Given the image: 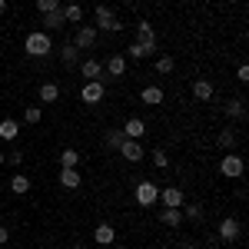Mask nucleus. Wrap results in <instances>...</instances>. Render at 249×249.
<instances>
[{
    "label": "nucleus",
    "mask_w": 249,
    "mask_h": 249,
    "mask_svg": "<svg viewBox=\"0 0 249 249\" xmlns=\"http://www.w3.org/2000/svg\"><path fill=\"white\" fill-rule=\"evenodd\" d=\"M23 50H27V57H50L53 53V37L47 34V30H34V34H27V40H23Z\"/></svg>",
    "instance_id": "nucleus-1"
},
{
    "label": "nucleus",
    "mask_w": 249,
    "mask_h": 249,
    "mask_svg": "<svg viewBox=\"0 0 249 249\" xmlns=\"http://www.w3.org/2000/svg\"><path fill=\"white\" fill-rule=\"evenodd\" d=\"M133 199H136V206H156L160 203V186H156L153 179H140L136 183V190H133Z\"/></svg>",
    "instance_id": "nucleus-2"
},
{
    "label": "nucleus",
    "mask_w": 249,
    "mask_h": 249,
    "mask_svg": "<svg viewBox=\"0 0 249 249\" xmlns=\"http://www.w3.org/2000/svg\"><path fill=\"white\" fill-rule=\"evenodd\" d=\"M219 173L226 176V179H239L243 173H246V163H243V156L239 153H226L219 160Z\"/></svg>",
    "instance_id": "nucleus-3"
},
{
    "label": "nucleus",
    "mask_w": 249,
    "mask_h": 249,
    "mask_svg": "<svg viewBox=\"0 0 249 249\" xmlns=\"http://www.w3.org/2000/svg\"><path fill=\"white\" fill-rule=\"evenodd\" d=\"M103 96H107V87H103V80H90V83H83V90H80V100H83L87 107H96Z\"/></svg>",
    "instance_id": "nucleus-4"
},
{
    "label": "nucleus",
    "mask_w": 249,
    "mask_h": 249,
    "mask_svg": "<svg viewBox=\"0 0 249 249\" xmlns=\"http://www.w3.org/2000/svg\"><path fill=\"white\" fill-rule=\"evenodd\" d=\"M116 153H123L126 163H140V160L146 156V150H143V143H140V140H126V136H123V143H120V150H116Z\"/></svg>",
    "instance_id": "nucleus-5"
},
{
    "label": "nucleus",
    "mask_w": 249,
    "mask_h": 249,
    "mask_svg": "<svg viewBox=\"0 0 249 249\" xmlns=\"http://www.w3.org/2000/svg\"><path fill=\"white\" fill-rule=\"evenodd\" d=\"M80 77H83V83H90V80H103L107 73H103V63L93 57H87V60H80Z\"/></svg>",
    "instance_id": "nucleus-6"
},
{
    "label": "nucleus",
    "mask_w": 249,
    "mask_h": 249,
    "mask_svg": "<svg viewBox=\"0 0 249 249\" xmlns=\"http://www.w3.org/2000/svg\"><path fill=\"white\" fill-rule=\"evenodd\" d=\"M103 73H107L110 80H120L123 73H126V57H123V53H110L107 63H103Z\"/></svg>",
    "instance_id": "nucleus-7"
},
{
    "label": "nucleus",
    "mask_w": 249,
    "mask_h": 249,
    "mask_svg": "<svg viewBox=\"0 0 249 249\" xmlns=\"http://www.w3.org/2000/svg\"><path fill=\"white\" fill-rule=\"evenodd\" d=\"M73 47H77V50H90V47H96V27L80 23V27H77V37H73Z\"/></svg>",
    "instance_id": "nucleus-8"
},
{
    "label": "nucleus",
    "mask_w": 249,
    "mask_h": 249,
    "mask_svg": "<svg viewBox=\"0 0 249 249\" xmlns=\"http://www.w3.org/2000/svg\"><path fill=\"white\" fill-rule=\"evenodd\" d=\"M153 53H156V43H140V40H133L123 57L126 60H146V57H153Z\"/></svg>",
    "instance_id": "nucleus-9"
},
{
    "label": "nucleus",
    "mask_w": 249,
    "mask_h": 249,
    "mask_svg": "<svg viewBox=\"0 0 249 249\" xmlns=\"http://www.w3.org/2000/svg\"><path fill=\"white\" fill-rule=\"evenodd\" d=\"M239 232H243V226H239V219H232V216H226V219L219 223V239H223V243H236Z\"/></svg>",
    "instance_id": "nucleus-10"
},
{
    "label": "nucleus",
    "mask_w": 249,
    "mask_h": 249,
    "mask_svg": "<svg viewBox=\"0 0 249 249\" xmlns=\"http://www.w3.org/2000/svg\"><path fill=\"white\" fill-rule=\"evenodd\" d=\"M160 203H163V206H176V210H179V206L186 203V196H183V190H179V186H163V190H160Z\"/></svg>",
    "instance_id": "nucleus-11"
},
{
    "label": "nucleus",
    "mask_w": 249,
    "mask_h": 249,
    "mask_svg": "<svg viewBox=\"0 0 249 249\" xmlns=\"http://www.w3.org/2000/svg\"><path fill=\"white\" fill-rule=\"evenodd\" d=\"M120 130H123V136H126V140H143V136H146V123H143L140 116H130Z\"/></svg>",
    "instance_id": "nucleus-12"
},
{
    "label": "nucleus",
    "mask_w": 249,
    "mask_h": 249,
    "mask_svg": "<svg viewBox=\"0 0 249 249\" xmlns=\"http://www.w3.org/2000/svg\"><path fill=\"white\" fill-rule=\"evenodd\" d=\"M93 239H96V246H113L116 243V230L110 226V223H96Z\"/></svg>",
    "instance_id": "nucleus-13"
},
{
    "label": "nucleus",
    "mask_w": 249,
    "mask_h": 249,
    "mask_svg": "<svg viewBox=\"0 0 249 249\" xmlns=\"http://www.w3.org/2000/svg\"><path fill=\"white\" fill-rule=\"evenodd\" d=\"M160 223L170 226V230H179V226H183V210H176V206H163V210H160Z\"/></svg>",
    "instance_id": "nucleus-14"
},
{
    "label": "nucleus",
    "mask_w": 249,
    "mask_h": 249,
    "mask_svg": "<svg viewBox=\"0 0 249 249\" xmlns=\"http://www.w3.org/2000/svg\"><path fill=\"white\" fill-rule=\"evenodd\" d=\"M193 96H196L199 103H210L213 96H216V87H213L210 80H196V83H193Z\"/></svg>",
    "instance_id": "nucleus-15"
},
{
    "label": "nucleus",
    "mask_w": 249,
    "mask_h": 249,
    "mask_svg": "<svg viewBox=\"0 0 249 249\" xmlns=\"http://www.w3.org/2000/svg\"><path fill=\"white\" fill-rule=\"evenodd\" d=\"M7 186H10V193H14V196H27V193H30V186H34V183H30V176H23V173H14V176H10V183H7Z\"/></svg>",
    "instance_id": "nucleus-16"
},
{
    "label": "nucleus",
    "mask_w": 249,
    "mask_h": 249,
    "mask_svg": "<svg viewBox=\"0 0 249 249\" xmlns=\"http://www.w3.org/2000/svg\"><path fill=\"white\" fill-rule=\"evenodd\" d=\"M163 96H166V93H163L156 83H150V87H143V90H140V100H143L146 107H160V103H163Z\"/></svg>",
    "instance_id": "nucleus-17"
},
{
    "label": "nucleus",
    "mask_w": 249,
    "mask_h": 249,
    "mask_svg": "<svg viewBox=\"0 0 249 249\" xmlns=\"http://www.w3.org/2000/svg\"><path fill=\"white\" fill-rule=\"evenodd\" d=\"M93 17H96V30H107V27H110V20H113L116 14H113V7H107V3H96Z\"/></svg>",
    "instance_id": "nucleus-18"
},
{
    "label": "nucleus",
    "mask_w": 249,
    "mask_h": 249,
    "mask_svg": "<svg viewBox=\"0 0 249 249\" xmlns=\"http://www.w3.org/2000/svg\"><path fill=\"white\" fill-rule=\"evenodd\" d=\"M226 120L243 123V120H246V103H243V100H230V103H226Z\"/></svg>",
    "instance_id": "nucleus-19"
},
{
    "label": "nucleus",
    "mask_w": 249,
    "mask_h": 249,
    "mask_svg": "<svg viewBox=\"0 0 249 249\" xmlns=\"http://www.w3.org/2000/svg\"><path fill=\"white\" fill-rule=\"evenodd\" d=\"M17 133H20V123H17V120H10V116H7V120H0V140L14 143Z\"/></svg>",
    "instance_id": "nucleus-20"
},
{
    "label": "nucleus",
    "mask_w": 249,
    "mask_h": 249,
    "mask_svg": "<svg viewBox=\"0 0 249 249\" xmlns=\"http://www.w3.org/2000/svg\"><path fill=\"white\" fill-rule=\"evenodd\" d=\"M136 40H140V43H156V30H153L150 20H140V23H136Z\"/></svg>",
    "instance_id": "nucleus-21"
},
{
    "label": "nucleus",
    "mask_w": 249,
    "mask_h": 249,
    "mask_svg": "<svg viewBox=\"0 0 249 249\" xmlns=\"http://www.w3.org/2000/svg\"><path fill=\"white\" fill-rule=\"evenodd\" d=\"M60 63H63V67H77L80 63V50L73 43H63V47H60Z\"/></svg>",
    "instance_id": "nucleus-22"
},
{
    "label": "nucleus",
    "mask_w": 249,
    "mask_h": 249,
    "mask_svg": "<svg viewBox=\"0 0 249 249\" xmlns=\"http://www.w3.org/2000/svg\"><path fill=\"white\" fill-rule=\"evenodd\" d=\"M40 100H43V103H57L60 100V87L53 80H43V83H40Z\"/></svg>",
    "instance_id": "nucleus-23"
},
{
    "label": "nucleus",
    "mask_w": 249,
    "mask_h": 249,
    "mask_svg": "<svg viewBox=\"0 0 249 249\" xmlns=\"http://www.w3.org/2000/svg\"><path fill=\"white\" fill-rule=\"evenodd\" d=\"M80 183H83L80 170H60V186H63V190H77Z\"/></svg>",
    "instance_id": "nucleus-24"
},
{
    "label": "nucleus",
    "mask_w": 249,
    "mask_h": 249,
    "mask_svg": "<svg viewBox=\"0 0 249 249\" xmlns=\"http://www.w3.org/2000/svg\"><path fill=\"white\" fill-rule=\"evenodd\" d=\"M77 166H80V153L73 146H67V150L60 153V170H77Z\"/></svg>",
    "instance_id": "nucleus-25"
},
{
    "label": "nucleus",
    "mask_w": 249,
    "mask_h": 249,
    "mask_svg": "<svg viewBox=\"0 0 249 249\" xmlns=\"http://www.w3.org/2000/svg\"><path fill=\"white\" fill-rule=\"evenodd\" d=\"M63 23H67V20H63V14H60V10H53V14H43V30H47V34H57Z\"/></svg>",
    "instance_id": "nucleus-26"
},
{
    "label": "nucleus",
    "mask_w": 249,
    "mask_h": 249,
    "mask_svg": "<svg viewBox=\"0 0 249 249\" xmlns=\"http://www.w3.org/2000/svg\"><path fill=\"white\" fill-rule=\"evenodd\" d=\"M153 70L160 73V77H170L173 70H176V60L166 57V53H160V57H156V63H153Z\"/></svg>",
    "instance_id": "nucleus-27"
},
{
    "label": "nucleus",
    "mask_w": 249,
    "mask_h": 249,
    "mask_svg": "<svg viewBox=\"0 0 249 249\" xmlns=\"http://www.w3.org/2000/svg\"><path fill=\"white\" fill-rule=\"evenodd\" d=\"M60 14H63V20H70V23H80L83 20V7L80 3H67V7H60Z\"/></svg>",
    "instance_id": "nucleus-28"
},
{
    "label": "nucleus",
    "mask_w": 249,
    "mask_h": 249,
    "mask_svg": "<svg viewBox=\"0 0 249 249\" xmlns=\"http://www.w3.org/2000/svg\"><path fill=\"white\" fill-rule=\"evenodd\" d=\"M236 143H239V133H236L232 126H226V130L219 133V146H223V150H230V153H232V146H236Z\"/></svg>",
    "instance_id": "nucleus-29"
},
{
    "label": "nucleus",
    "mask_w": 249,
    "mask_h": 249,
    "mask_svg": "<svg viewBox=\"0 0 249 249\" xmlns=\"http://www.w3.org/2000/svg\"><path fill=\"white\" fill-rule=\"evenodd\" d=\"M103 143H107V150H120V143H123V130H120V126H116V130H107Z\"/></svg>",
    "instance_id": "nucleus-30"
},
{
    "label": "nucleus",
    "mask_w": 249,
    "mask_h": 249,
    "mask_svg": "<svg viewBox=\"0 0 249 249\" xmlns=\"http://www.w3.org/2000/svg\"><path fill=\"white\" fill-rule=\"evenodd\" d=\"M179 210H183V219H190V223H203V206H186V203H183Z\"/></svg>",
    "instance_id": "nucleus-31"
},
{
    "label": "nucleus",
    "mask_w": 249,
    "mask_h": 249,
    "mask_svg": "<svg viewBox=\"0 0 249 249\" xmlns=\"http://www.w3.org/2000/svg\"><path fill=\"white\" fill-rule=\"evenodd\" d=\"M153 166L156 170H166V166H170V156H166V150H153Z\"/></svg>",
    "instance_id": "nucleus-32"
},
{
    "label": "nucleus",
    "mask_w": 249,
    "mask_h": 249,
    "mask_svg": "<svg viewBox=\"0 0 249 249\" xmlns=\"http://www.w3.org/2000/svg\"><path fill=\"white\" fill-rule=\"evenodd\" d=\"M37 10H40V17L53 14V10H60V0H37Z\"/></svg>",
    "instance_id": "nucleus-33"
},
{
    "label": "nucleus",
    "mask_w": 249,
    "mask_h": 249,
    "mask_svg": "<svg viewBox=\"0 0 249 249\" xmlns=\"http://www.w3.org/2000/svg\"><path fill=\"white\" fill-rule=\"evenodd\" d=\"M23 120H27V123H40V120H43V110H40V107H27V110H23Z\"/></svg>",
    "instance_id": "nucleus-34"
},
{
    "label": "nucleus",
    "mask_w": 249,
    "mask_h": 249,
    "mask_svg": "<svg viewBox=\"0 0 249 249\" xmlns=\"http://www.w3.org/2000/svg\"><path fill=\"white\" fill-rule=\"evenodd\" d=\"M236 80H239V83H249V63H239V70H236Z\"/></svg>",
    "instance_id": "nucleus-35"
},
{
    "label": "nucleus",
    "mask_w": 249,
    "mask_h": 249,
    "mask_svg": "<svg viewBox=\"0 0 249 249\" xmlns=\"http://www.w3.org/2000/svg\"><path fill=\"white\" fill-rule=\"evenodd\" d=\"M7 163H10V166H20V163H23V153H17V150L7 153Z\"/></svg>",
    "instance_id": "nucleus-36"
},
{
    "label": "nucleus",
    "mask_w": 249,
    "mask_h": 249,
    "mask_svg": "<svg viewBox=\"0 0 249 249\" xmlns=\"http://www.w3.org/2000/svg\"><path fill=\"white\" fill-rule=\"evenodd\" d=\"M7 239H10V230H7V226H0V246H3Z\"/></svg>",
    "instance_id": "nucleus-37"
},
{
    "label": "nucleus",
    "mask_w": 249,
    "mask_h": 249,
    "mask_svg": "<svg viewBox=\"0 0 249 249\" xmlns=\"http://www.w3.org/2000/svg\"><path fill=\"white\" fill-rule=\"evenodd\" d=\"M3 163H7V153H3V150H0V166H3Z\"/></svg>",
    "instance_id": "nucleus-38"
},
{
    "label": "nucleus",
    "mask_w": 249,
    "mask_h": 249,
    "mask_svg": "<svg viewBox=\"0 0 249 249\" xmlns=\"http://www.w3.org/2000/svg\"><path fill=\"white\" fill-rule=\"evenodd\" d=\"M73 249H90V246H87V243H77V246H73Z\"/></svg>",
    "instance_id": "nucleus-39"
},
{
    "label": "nucleus",
    "mask_w": 249,
    "mask_h": 249,
    "mask_svg": "<svg viewBox=\"0 0 249 249\" xmlns=\"http://www.w3.org/2000/svg\"><path fill=\"white\" fill-rule=\"evenodd\" d=\"M3 10H7V0H0V14H3Z\"/></svg>",
    "instance_id": "nucleus-40"
},
{
    "label": "nucleus",
    "mask_w": 249,
    "mask_h": 249,
    "mask_svg": "<svg viewBox=\"0 0 249 249\" xmlns=\"http://www.w3.org/2000/svg\"><path fill=\"white\" fill-rule=\"evenodd\" d=\"M120 3H123V7H130V3H136V0H120Z\"/></svg>",
    "instance_id": "nucleus-41"
},
{
    "label": "nucleus",
    "mask_w": 249,
    "mask_h": 249,
    "mask_svg": "<svg viewBox=\"0 0 249 249\" xmlns=\"http://www.w3.org/2000/svg\"><path fill=\"white\" fill-rule=\"evenodd\" d=\"M183 249H199V246H193V243H186V246H183Z\"/></svg>",
    "instance_id": "nucleus-42"
},
{
    "label": "nucleus",
    "mask_w": 249,
    "mask_h": 249,
    "mask_svg": "<svg viewBox=\"0 0 249 249\" xmlns=\"http://www.w3.org/2000/svg\"><path fill=\"white\" fill-rule=\"evenodd\" d=\"M0 17H3V14H0Z\"/></svg>",
    "instance_id": "nucleus-43"
}]
</instances>
